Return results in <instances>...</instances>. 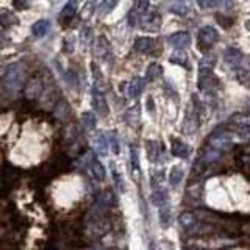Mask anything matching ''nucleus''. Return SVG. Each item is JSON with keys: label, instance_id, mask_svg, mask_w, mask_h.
<instances>
[{"label": "nucleus", "instance_id": "obj_19", "mask_svg": "<svg viewBox=\"0 0 250 250\" xmlns=\"http://www.w3.org/2000/svg\"><path fill=\"white\" fill-rule=\"evenodd\" d=\"M53 116L58 117V119H61V121L67 119V117L70 116V105L67 104L64 99H60L57 104H55V106H53Z\"/></svg>", "mask_w": 250, "mask_h": 250}, {"label": "nucleus", "instance_id": "obj_8", "mask_svg": "<svg viewBox=\"0 0 250 250\" xmlns=\"http://www.w3.org/2000/svg\"><path fill=\"white\" fill-rule=\"evenodd\" d=\"M88 172H89V175L94 182H104L105 175H106L104 164H102L97 158H94L92 155H91L89 163H88Z\"/></svg>", "mask_w": 250, "mask_h": 250}, {"label": "nucleus", "instance_id": "obj_28", "mask_svg": "<svg viewBox=\"0 0 250 250\" xmlns=\"http://www.w3.org/2000/svg\"><path fill=\"white\" fill-rule=\"evenodd\" d=\"M230 124L236 127H250V116L247 114H233L230 117Z\"/></svg>", "mask_w": 250, "mask_h": 250}, {"label": "nucleus", "instance_id": "obj_22", "mask_svg": "<svg viewBox=\"0 0 250 250\" xmlns=\"http://www.w3.org/2000/svg\"><path fill=\"white\" fill-rule=\"evenodd\" d=\"M77 10H78V2H77V0H69V2L64 6H62V10L60 13L61 22L67 21V19H72L74 16H75V13H77Z\"/></svg>", "mask_w": 250, "mask_h": 250}, {"label": "nucleus", "instance_id": "obj_3", "mask_svg": "<svg viewBox=\"0 0 250 250\" xmlns=\"http://www.w3.org/2000/svg\"><path fill=\"white\" fill-rule=\"evenodd\" d=\"M219 39H221V35H219V31L211 27V25H205L199 30V49L200 50H207V49H211L216 42H219Z\"/></svg>", "mask_w": 250, "mask_h": 250}, {"label": "nucleus", "instance_id": "obj_36", "mask_svg": "<svg viewBox=\"0 0 250 250\" xmlns=\"http://www.w3.org/2000/svg\"><path fill=\"white\" fill-rule=\"evenodd\" d=\"M92 28L91 27H84L83 30H82V42L84 44V45H89L91 44V41H92Z\"/></svg>", "mask_w": 250, "mask_h": 250}, {"label": "nucleus", "instance_id": "obj_27", "mask_svg": "<svg viewBox=\"0 0 250 250\" xmlns=\"http://www.w3.org/2000/svg\"><path fill=\"white\" fill-rule=\"evenodd\" d=\"M117 3H119V0H104V2L99 5L97 11L100 16H106L114 10V8L117 6Z\"/></svg>", "mask_w": 250, "mask_h": 250}, {"label": "nucleus", "instance_id": "obj_37", "mask_svg": "<svg viewBox=\"0 0 250 250\" xmlns=\"http://www.w3.org/2000/svg\"><path fill=\"white\" fill-rule=\"evenodd\" d=\"M33 0H13V6L16 10H28Z\"/></svg>", "mask_w": 250, "mask_h": 250}, {"label": "nucleus", "instance_id": "obj_44", "mask_svg": "<svg viewBox=\"0 0 250 250\" xmlns=\"http://www.w3.org/2000/svg\"><path fill=\"white\" fill-rule=\"evenodd\" d=\"M246 28H247V30L250 31V18H249V19L246 21Z\"/></svg>", "mask_w": 250, "mask_h": 250}, {"label": "nucleus", "instance_id": "obj_42", "mask_svg": "<svg viewBox=\"0 0 250 250\" xmlns=\"http://www.w3.org/2000/svg\"><path fill=\"white\" fill-rule=\"evenodd\" d=\"M147 109H148V113H153L155 111V100H153L152 96L147 99Z\"/></svg>", "mask_w": 250, "mask_h": 250}, {"label": "nucleus", "instance_id": "obj_26", "mask_svg": "<svg viewBox=\"0 0 250 250\" xmlns=\"http://www.w3.org/2000/svg\"><path fill=\"white\" fill-rule=\"evenodd\" d=\"M94 148H96V152L102 156H105L106 152H108V141L104 135H99L96 139H94Z\"/></svg>", "mask_w": 250, "mask_h": 250}, {"label": "nucleus", "instance_id": "obj_20", "mask_svg": "<svg viewBox=\"0 0 250 250\" xmlns=\"http://www.w3.org/2000/svg\"><path fill=\"white\" fill-rule=\"evenodd\" d=\"M189 152H191L189 146H188L186 143H183L182 139H172V153H174L175 156L186 160L188 156H189Z\"/></svg>", "mask_w": 250, "mask_h": 250}, {"label": "nucleus", "instance_id": "obj_13", "mask_svg": "<svg viewBox=\"0 0 250 250\" xmlns=\"http://www.w3.org/2000/svg\"><path fill=\"white\" fill-rule=\"evenodd\" d=\"M200 127V121H199V114L194 111H186L185 116V122H183V131L185 135H194L195 131Z\"/></svg>", "mask_w": 250, "mask_h": 250}, {"label": "nucleus", "instance_id": "obj_12", "mask_svg": "<svg viewBox=\"0 0 250 250\" xmlns=\"http://www.w3.org/2000/svg\"><path fill=\"white\" fill-rule=\"evenodd\" d=\"M178 224L182 225V229L185 231H194L195 229H199V219L194 213H189V211H185V213L180 214L178 217Z\"/></svg>", "mask_w": 250, "mask_h": 250}, {"label": "nucleus", "instance_id": "obj_15", "mask_svg": "<svg viewBox=\"0 0 250 250\" xmlns=\"http://www.w3.org/2000/svg\"><path fill=\"white\" fill-rule=\"evenodd\" d=\"M50 30H52V22L49 19H41L31 25V33H33L35 38H44L50 33Z\"/></svg>", "mask_w": 250, "mask_h": 250}, {"label": "nucleus", "instance_id": "obj_16", "mask_svg": "<svg viewBox=\"0 0 250 250\" xmlns=\"http://www.w3.org/2000/svg\"><path fill=\"white\" fill-rule=\"evenodd\" d=\"M146 78L141 77H135L133 80L128 83V97L130 99H138L141 94H143L144 88H146Z\"/></svg>", "mask_w": 250, "mask_h": 250}, {"label": "nucleus", "instance_id": "obj_5", "mask_svg": "<svg viewBox=\"0 0 250 250\" xmlns=\"http://www.w3.org/2000/svg\"><path fill=\"white\" fill-rule=\"evenodd\" d=\"M147 10H148V0H135L131 10L128 11V16H127L130 27H135L138 22L143 21Z\"/></svg>", "mask_w": 250, "mask_h": 250}, {"label": "nucleus", "instance_id": "obj_39", "mask_svg": "<svg viewBox=\"0 0 250 250\" xmlns=\"http://www.w3.org/2000/svg\"><path fill=\"white\" fill-rule=\"evenodd\" d=\"M109 144H111V147H113V152H114V153L119 152V143H117L116 131H111V135H109Z\"/></svg>", "mask_w": 250, "mask_h": 250}, {"label": "nucleus", "instance_id": "obj_2", "mask_svg": "<svg viewBox=\"0 0 250 250\" xmlns=\"http://www.w3.org/2000/svg\"><path fill=\"white\" fill-rule=\"evenodd\" d=\"M208 146L219 152H229L234 146V135L231 131H214L208 139Z\"/></svg>", "mask_w": 250, "mask_h": 250}, {"label": "nucleus", "instance_id": "obj_38", "mask_svg": "<svg viewBox=\"0 0 250 250\" xmlns=\"http://www.w3.org/2000/svg\"><path fill=\"white\" fill-rule=\"evenodd\" d=\"M64 77H66V82L69 83V86L77 88V86H78V77H77V74L74 72V70H67Z\"/></svg>", "mask_w": 250, "mask_h": 250}, {"label": "nucleus", "instance_id": "obj_35", "mask_svg": "<svg viewBox=\"0 0 250 250\" xmlns=\"http://www.w3.org/2000/svg\"><path fill=\"white\" fill-rule=\"evenodd\" d=\"M197 3L203 10H213V8H219V0H197Z\"/></svg>", "mask_w": 250, "mask_h": 250}, {"label": "nucleus", "instance_id": "obj_30", "mask_svg": "<svg viewBox=\"0 0 250 250\" xmlns=\"http://www.w3.org/2000/svg\"><path fill=\"white\" fill-rule=\"evenodd\" d=\"M130 156H131L133 172H138L139 174V155H138V148L135 146H130Z\"/></svg>", "mask_w": 250, "mask_h": 250}, {"label": "nucleus", "instance_id": "obj_25", "mask_svg": "<svg viewBox=\"0 0 250 250\" xmlns=\"http://www.w3.org/2000/svg\"><path fill=\"white\" fill-rule=\"evenodd\" d=\"M185 177V170L180 167V166H175L170 169V174H169V183L172 186H178L180 183H182V180Z\"/></svg>", "mask_w": 250, "mask_h": 250}, {"label": "nucleus", "instance_id": "obj_17", "mask_svg": "<svg viewBox=\"0 0 250 250\" xmlns=\"http://www.w3.org/2000/svg\"><path fill=\"white\" fill-rule=\"evenodd\" d=\"M224 60L229 62L230 66L236 67V66H239V64H242V62H244V55H242L241 50L230 47V49H227L224 52Z\"/></svg>", "mask_w": 250, "mask_h": 250}, {"label": "nucleus", "instance_id": "obj_7", "mask_svg": "<svg viewBox=\"0 0 250 250\" xmlns=\"http://www.w3.org/2000/svg\"><path fill=\"white\" fill-rule=\"evenodd\" d=\"M169 44L177 50H183L191 44V35L188 31H177L169 36Z\"/></svg>", "mask_w": 250, "mask_h": 250}, {"label": "nucleus", "instance_id": "obj_31", "mask_svg": "<svg viewBox=\"0 0 250 250\" xmlns=\"http://www.w3.org/2000/svg\"><path fill=\"white\" fill-rule=\"evenodd\" d=\"M160 222L164 229H167V227L170 225V211L167 207L160 208Z\"/></svg>", "mask_w": 250, "mask_h": 250}, {"label": "nucleus", "instance_id": "obj_29", "mask_svg": "<svg viewBox=\"0 0 250 250\" xmlns=\"http://www.w3.org/2000/svg\"><path fill=\"white\" fill-rule=\"evenodd\" d=\"M82 122H83L86 130H94V128H96V125H97V117H96V114H94V113L86 111L82 116Z\"/></svg>", "mask_w": 250, "mask_h": 250}, {"label": "nucleus", "instance_id": "obj_43", "mask_svg": "<svg viewBox=\"0 0 250 250\" xmlns=\"http://www.w3.org/2000/svg\"><path fill=\"white\" fill-rule=\"evenodd\" d=\"M244 64H246L247 70H250V55H249L247 58H244Z\"/></svg>", "mask_w": 250, "mask_h": 250}, {"label": "nucleus", "instance_id": "obj_4", "mask_svg": "<svg viewBox=\"0 0 250 250\" xmlns=\"http://www.w3.org/2000/svg\"><path fill=\"white\" fill-rule=\"evenodd\" d=\"M219 78L217 75L213 72V67H207V66H202L199 70V88L202 91H211V89H216L219 86Z\"/></svg>", "mask_w": 250, "mask_h": 250}, {"label": "nucleus", "instance_id": "obj_1", "mask_svg": "<svg viewBox=\"0 0 250 250\" xmlns=\"http://www.w3.org/2000/svg\"><path fill=\"white\" fill-rule=\"evenodd\" d=\"M25 83V75H23V64L22 62H13L10 64L2 75V91L5 96L14 97L23 88Z\"/></svg>", "mask_w": 250, "mask_h": 250}, {"label": "nucleus", "instance_id": "obj_10", "mask_svg": "<svg viewBox=\"0 0 250 250\" xmlns=\"http://www.w3.org/2000/svg\"><path fill=\"white\" fill-rule=\"evenodd\" d=\"M160 23H161V18H160V13L152 10L150 13H146L143 21H141V28L147 30V31H155L160 28Z\"/></svg>", "mask_w": 250, "mask_h": 250}, {"label": "nucleus", "instance_id": "obj_34", "mask_svg": "<svg viewBox=\"0 0 250 250\" xmlns=\"http://www.w3.org/2000/svg\"><path fill=\"white\" fill-rule=\"evenodd\" d=\"M125 119L128 122H136L139 121V106H131L127 109V113H125Z\"/></svg>", "mask_w": 250, "mask_h": 250}, {"label": "nucleus", "instance_id": "obj_32", "mask_svg": "<svg viewBox=\"0 0 250 250\" xmlns=\"http://www.w3.org/2000/svg\"><path fill=\"white\" fill-rule=\"evenodd\" d=\"M13 23H18V18L10 11H3L2 13V27L6 28V27L13 25Z\"/></svg>", "mask_w": 250, "mask_h": 250}, {"label": "nucleus", "instance_id": "obj_40", "mask_svg": "<svg viewBox=\"0 0 250 250\" xmlns=\"http://www.w3.org/2000/svg\"><path fill=\"white\" fill-rule=\"evenodd\" d=\"M234 5V0H219V8H224V10H230Z\"/></svg>", "mask_w": 250, "mask_h": 250}, {"label": "nucleus", "instance_id": "obj_21", "mask_svg": "<svg viewBox=\"0 0 250 250\" xmlns=\"http://www.w3.org/2000/svg\"><path fill=\"white\" fill-rule=\"evenodd\" d=\"M189 10H191V2H189V0H175V2L172 3L170 8H169V11L172 14L182 16V18L189 13Z\"/></svg>", "mask_w": 250, "mask_h": 250}, {"label": "nucleus", "instance_id": "obj_23", "mask_svg": "<svg viewBox=\"0 0 250 250\" xmlns=\"http://www.w3.org/2000/svg\"><path fill=\"white\" fill-rule=\"evenodd\" d=\"M167 200H169V195L166 189H156L152 192V203L155 207L163 208V207H167Z\"/></svg>", "mask_w": 250, "mask_h": 250}, {"label": "nucleus", "instance_id": "obj_6", "mask_svg": "<svg viewBox=\"0 0 250 250\" xmlns=\"http://www.w3.org/2000/svg\"><path fill=\"white\" fill-rule=\"evenodd\" d=\"M92 108H94V111L100 116H106L109 113L106 99L104 96V92H102L97 86H94V89H92Z\"/></svg>", "mask_w": 250, "mask_h": 250}, {"label": "nucleus", "instance_id": "obj_11", "mask_svg": "<svg viewBox=\"0 0 250 250\" xmlns=\"http://www.w3.org/2000/svg\"><path fill=\"white\" fill-rule=\"evenodd\" d=\"M44 92V82L41 77H35L25 86V96L28 99H38Z\"/></svg>", "mask_w": 250, "mask_h": 250}, {"label": "nucleus", "instance_id": "obj_18", "mask_svg": "<svg viewBox=\"0 0 250 250\" xmlns=\"http://www.w3.org/2000/svg\"><path fill=\"white\" fill-rule=\"evenodd\" d=\"M161 153H164V147L156 141H147V156L152 163H158Z\"/></svg>", "mask_w": 250, "mask_h": 250}, {"label": "nucleus", "instance_id": "obj_24", "mask_svg": "<svg viewBox=\"0 0 250 250\" xmlns=\"http://www.w3.org/2000/svg\"><path fill=\"white\" fill-rule=\"evenodd\" d=\"M161 75H163V67L158 64V62H150V64L147 66V70H146V80L147 82L158 80Z\"/></svg>", "mask_w": 250, "mask_h": 250}, {"label": "nucleus", "instance_id": "obj_14", "mask_svg": "<svg viewBox=\"0 0 250 250\" xmlns=\"http://www.w3.org/2000/svg\"><path fill=\"white\" fill-rule=\"evenodd\" d=\"M155 47H156V39L150 36L138 38L135 41V50L139 53H150L155 50Z\"/></svg>", "mask_w": 250, "mask_h": 250}, {"label": "nucleus", "instance_id": "obj_41", "mask_svg": "<svg viewBox=\"0 0 250 250\" xmlns=\"http://www.w3.org/2000/svg\"><path fill=\"white\" fill-rule=\"evenodd\" d=\"M92 6H94V2H88V3L84 5V11H83V16H84V18H86V16L89 18V16L92 14V10H94Z\"/></svg>", "mask_w": 250, "mask_h": 250}, {"label": "nucleus", "instance_id": "obj_33", "mask_svg": "<svg viewBox=\"0 0 250 250\" xmlns=\"http://www.w3.org/2000/svg\"><path fill=\"white\" fill-rule=\"evenodd\" d=\"M172 62H175V64H182V66H186L188 64V55L185 52H175L174 55H172V58H170Z\"/></svg>", "mask_w": 250, "mask_h": 250}, {"label": "nucleus", "instance_id": "obj_9", "mask_svg": "<svg viewBox=\"0 0 250 250\" xmlns=\"http://www.w3.org/2000/svg\"><path fill=\"white\" fill-rule=\"evenodd\" d=\"M96 55L97 58L102 60L104 62H109L113 60V50H111V45H109L108 39L105 36H100L99 41H97V47H96Z\"/></svg>", "mask_w": 250, "mask_h": 250}]
</instances>
